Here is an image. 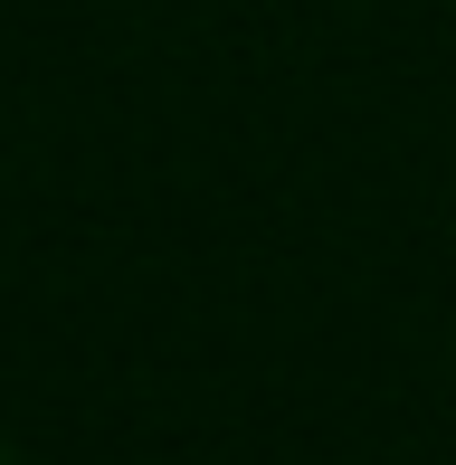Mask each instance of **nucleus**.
<instances>
[{
	"instance_id": "obj_1",
	"label": "nucleus",
	"mask_w": 456,
	"mask_h": 465,
	"mask_svg": "<svg viewBox=\"0 0 456 465\" xmlns=\"http://www.w3.org/2000/svg\"><path fill=\"white\" fill-rule=\"evenodd\" d=\"M0 465H10V456H0Z\"/></svg>"
}]
</instances>
